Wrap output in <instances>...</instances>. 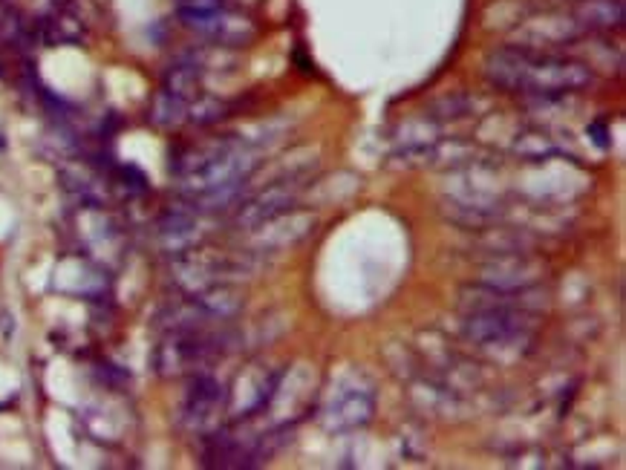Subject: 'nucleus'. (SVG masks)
I'll return each instance as SVG.
<instances>
[{
  "mask_svg": "<svg viewBox=\"0 0 626 470\" xmlns=\"http://www.w3.org/2000/svg\"><path fill=\"white\" fill-rule=\"evenodd\" d=\"M485 78L502 93L528 98H563L592 87L595 70L571 56L519 44L497 47L485 56Z\"/></svg>",
  "mask_w": 626,
  "mask_h": 470,
  "instance_id": "obj_1",
  "label": "nucleus"
},
{
  "mask_svg": "<svg viewBox=\"0 0 626 470\" xmlns=\"http://www.w3.org/2000/svg\"><path fill=\"white\" fill-rule=\"evenodd\" d=\"M459 332L471 346L497 358H523L540 335V315L531 309L491 303L459 312Z\"/></svg>",
  "mask_w": 626,
  "mask_h": 470,
  "instance_id": "obj_2",
  "label": "nucleus"
},
{
  "mask_svg": "<svg viewBox=\"0 0 626 470\" xmlns=\"http://www.w3.org/2000/svg\"><path fill=\"white\" fill-rule=\"evenodd\" d=\"M228 335L211 326L202 329H167L153 349V370L162 378H188L208 370L226 355Z\"/></svg>",
  "mask_w": 626,
  "mask_h": 470,
  "instance_id": "obj_3",
  "label": "nucleus"
},
{
  "mask_svg": "<svg viewBox=\"0 0 626 470\" xmlns=\"http://www.w3.org/2000/svg\"><path fill=\"white\" fill-rule=\"evenodd\" d=\"M260 269V252H219V248H185L171 266V278L185 295L202 292L217 283H234Z\"/></svg>",
  "mask_w": 626,
  "mask_h": 470,
  "instance_id": "obj_4",
  "label": "nucleus"
},
{
  "mask_svg": "<svg viewBox=\"0 0 626 470\" xmlns=\"http://www.w3.org/2000/svg\"><path fill=\"white\" fill-rule=\"evenodd\" d=\"M378 407L375 384L364 372L338 378L321 407V424L330 433H352L373 422Z\"/></svg>",
  "mask_w": 626,
  "mask_h": 470,
  "instance_id": "obj_5",
  "label": "nucleus"
},
{
  "mask_svg": "<svg viewBox=\"0 0 626 470\" xmlns=\"http://www.w3.org/2000/svg\"><path fill=\"white\" fill-rule=\"evenodd\" d=\"M179 23L188 32H193L208 47L219 49H240L249 47L257 38V23L240 9L214 6V9H200V12H176Z\"/></svg>",
  "mask_w": 626,
  "mask_h": 470,
  "instance_id": "obj_6",
  "label": "nucleus"
},
{
  "mask_svg": "<svg viewBox=\"0 0 626 470\" xmlns=\"http://www.w3.org/2000/svg\"><path fill=\"white\" fill-rule=\"evenodd\" d=\"M228 410V389L217 375L208 370L188 375L185 396H182L179 419L193 433H208L214 430L217 419Z\"/></svg>",
  "mask_w": 626,
  "mask_h": 470,
  "instance_id": "obj_7",
  "label": "nucleus"
},
{
  "mask_svg": "<svg viewBox=\"0 0 626 470\" xmlns=\"http://www.w3.org/2000/svg\"><path fill=\"white\" fill-rule=\"evenodd\" d=\"M589 35L571 15V9H543L523 18L514 30V44L531 49H549V47H571Z\"/></svg>",
  "mask_w": 626,
  "mask_h": 470,
  "instance_id": "obj_8",
  "label": "nucleus"
},
{
  "mask_svg": "<svg viewBox=\"0 0 626 470\" xmlns=\"http://www.w3.org/2000/svg\"><path fill=\"white\" fill-rule=\"evenodd\" d=\"M306 179H275L269 182L266 188H260L252 197H243L234 211V226L240 231H257L260 226H266L269 219H275L286 211H292L297 197H301Z\"/></svg>",
  "mask_w": 626,
  "mask_h": 470,
  "instance_id": "obj_9",
  "label": "nucleus"
},
{
  "mask_svg": "<svg viewBox=\"0 0 626 470\" xmlns=\"http://www.w3.org/2000/svg\"><path fill=\"white\" fill-rule=\"evenodd\" d=\"M545 280V263L540 257H531L523 248H508L493 252L488 263L479 269V283L497 286V289H534Z\"/></svg>",
  "mask_w": 626,
  "mask_h": 470,
  "instance_id": "obj_10",
  "label": "nucleus"
},
{
  "mask_svg": "<svg viewBox=\"0 0 626 470\" xmlns=\"http://www.w3.org/2000/svg\"><path fill=\"white\" fill-rule=\"evenodd\" d=\"M202 78H205V70L200 67L197 58H193L191 49H188V52H182L171 67H165L159 87L165 90V93H171L185 104H191L197 96H202Z\"/></svg>",
  "mask_w": 626,
  "mask_h": 470,
  "instance_id": "obj_11",
  "label": "nucleus"
},
{
  "mask_svg": "<svg viewBox=\"0 0 626 470\" xmlns=\"http://www.w3.org/2000/svg\"><path fill=\"white\" fill-rule=\"evenodd\" d=\"M571 15L586 32H615L623 26V0H575L569 4Z\"/></svg>",
  "mask_w": 626,
  "mask_h": 470,
  "instance_id": "obj_12",
  "label": "nucleus"
},
{
  "mask_svg": "<svg viewBox=\"0 0 626 470\" xmlns=\"http://www.w3.org/2000/svg\"><path fill=\"white\" fill-rule=\"evenodd\" d=\"M514 153L526 162H545L563 153V145L540 127H526L514 139Z\"/></svg>",
  "mask_w": 626,
  "mask_h": 470,
  "instance_id": "obj_13",
  "label": "nucleus"
},
{
  "mask_svg": "<svg viewBox=\"0 0 626 470\" xmlns=\"http://www.w3.org/2000/svg\"><path fill=\"white\" fill-rule=\"evenodd\" d=\"M148 119L153 127H159V130H176L188 122V104L171 96V93H165V90L159 87L153 93L150 98V107H148Z\"/></svg>",
  "mask_w": 626,
  "mask_h": 470,
  "instance_id": "obj_14",
  "label": "nucleus"
},
{
  "mask_svg": "<svg viewBox=\"0 0 626 470\" xmlns=\"http://www.w3.org/2000/svg\"><path fill=\"white\" fill-rule=\"evenodd\" d=\"M176 12H200V9H214V6H223L226 0H174Z\"/></svg>",
  "mask_w": 626,
  "mask_h": 470,
  "instance_id": "obj_15",
  "label": "nucleus"
},
{
  "mask_svg": "<svg viewBox=\"0 0 626 470\" xmlns=\"http://www.w3.org/2000/svg\"><path fill=\"white\" fill-rule=\"evenodd\" d=\"M586 130H589V136H592V141H595V145L597 148H601V150H606L609 145H612V141L606 139V122H592L589 127H586Z\"/></svg>",
  "mask_w": 626,
  "mask_h": 470,
  "instance_id": "obj_16",
  "label": "nucleus"
}]
</instances>
